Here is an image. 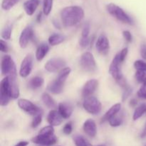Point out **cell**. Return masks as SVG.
I'll use <instances>...</instances> for the list:
<instances>
[{
    "instance_id": "20",
    "label": "cell",
    "mask_w": 146,
    "mask_h": 146,
    "mask_svg": "<svg viewBox=\"0 0 146 146\" xmlns=\"http://www.w3.org/2000/svg\"><path fill=\"white\" fill-rule=\"evenodd\" d=\"M64 86V83L56 79L49 83V84L47 86V90L53 94H59L63 91Z\"/></svg>"
},
{
    "instance_id": "46",
    "label": "cell",
    "mask_w": 146,
    "mask_h": 146,
    "mask_svg": "<svg viewBox=\"0 0 146 146\" xmlns=\"http://www.w3.org/2000/svg\"><path fill=\"white\" fill-rule=\"evenodd\" d=\"M29 145V142L27 141H20L14 146H27Z\"/></svg>"
},
{
    "instance_id": "33",
    "label": "cell",
    "mask_w": 146,
    "mask_h": 146,
    "mask_svg": "<svg viewBox=\"0 0 146 146\" xmlns=\"http://www.w3.org/2000/svg\"><path fill=\"white\" fill-rule=\"evenodd\" d=\"M38 135H45V136H49V135H54V127L51 126V125H48V126L44 127L39 131Z\"/></svg>"
},
{
    "instance_id": "40",
    "label": "cell",
    "mask_w": 146,
    "mask_h": 146,
    "mask_svg": "<svg viewBox=\"0 0 146 146\" xmlns=\"http://www.w3.org/2000/svg\"><path fill=\"white\" fill-rule=\"evenodd\" d=\"M128 48H123L119 53H118V56H119L120 60H121V61L122 63L125 61V58H126L127 55H128Z\"/></svg>"
},
{
    "instance_id": "19",
    "label": "cell",
    "mask_w": 146,
    "mask_h": 146,
    "mask_svg": "<svg viewBox=\"0 0 146 146\" xmlns=\"http://www.w3.org/2000/svg\"><path fill=\"white\" fill-rule=\"evenodd\" d=\"M39 5V0H27L24 3V9L26 14L31 16L34 14Z\"/></svg>"
},
{
    "instance_id": "29",
    "label": "cell",
    "mask_w": 146,
    "mask_h": 146,
    "mask_svg": "<svg viewBox=\"0 0 146 146\" xmlns=\"http://www.w3.org/2000/svg\"><path fill=\"white\" fill-rule=\"evenodd\" d=\"M74 141L76 146H91L90 143L82 135H75Z\"/></svg>"
},
{
    "instance_id": "8",
    "label": "cell",
    "mask_w": 146,
    "mask_h": 146,
    "mask_svg": "<svg viewBox=\"0 0 146 146\" xmlns=\"http://www.w3.org/2000/svg\"><path fill=\"white\" fill-rule=\"evenodd\" d=\"M9 87V94L11 98L17 99L20 95L19 88L17 81V68H14L8 76Z\"/></svg>"
},
{
    "instance_id": "13",
    "label": "cell",
    "mask_w": 146,
    "mask_h": 146,
    "mask_svg": "<svg viewBox=\"0 0 146 146\" xmlns=\"http://www.w3.org/2000/svg\"><path fill=\"white\" fill-rule=\"evenodd\" d=\"M33 143L38 145L51 146L57 142L56 137L54 135H49V136H45V135H38L31 139Z\"/></svg>"
},
{
    "instance_id": "3",
    "label": "cell",
    "mask_w": 146,
    "mask_h": 146,
    "mask_svg": "<svg viewBox=\"0 0 146 146\" xmlns=\"http://www.w3.org/2000/svg\"><path fill=\"white\" fill-rule=\"evenodd\" d=\"M83 107L89 113L97 115L101 111L102 105L98 98L91 96L85 98L83 102Z\"/></svg>"
},
{
    "instance_id": "9",
    "label": "cell",
    "mask_w": 146,
    "mask_h": 146,
    "mask_svg": "<svg viewBox=\"0 0 146 146\" xmlns=\"http://www.w3.org/2000/svg\"><path fill=\"white\" fill-rule=\"evenodd\" d=\"M11 98L9 94V87L8 77L1 80L0 83V105L1 106H6L9 104Z\"/></svg>"
},
{
    "instance_id": "32",
    "label": "cell",
    "mask_w": 146,
    "mask_h": 146,
    "mask_svg": "<svg viewBox=\"0 0 146 146\" xmlns=\"http://www.w3.org/2000/svg\"><path fill=\"white\" fill-rule=\"evenodd\" d=\"M11 32H12V26L7 25L1 31V37L6 40L10 39L11 36Z\"/></svg>"
},
{
    "instance_id": "11",
    "label": "cell",
    "mask_w": 146,
    "mask_h": 146,
    "mask_svg": "<svg viewBox=\"0 0 146 146\" xmlns=\"http://www.w3.org/2000/svg\"><path fill=\"white\" fill-rule=\"evenodd\" d=\"M15 68V64L9 55H5L2 57L1 62V73L2 75L8 76Z\"/></svg>"
},
{
    "instance_id": "22",
    "label": "cell",
    "mask_w": 146,
    "mask_h": 146,
    "mask_svg": "<svg viewBox=\"0 0 146 146\" xmlns=\"http://www.w3.org/2000/svg\"><path fill=\"white\" fill-rule=\"evenodd\" d=\"M49 51V46L46 44H41L37 48L36 51V58L38 61H42Z\"/></svg>"
},
{
    "instance_id": "34",
    "label": "cell",
    "mask_w": 146,
    "mask_h": 146,
    "mask_svg": "<svg viewBox=\"0 0 146 146\" xmlns=\"http://www.w3.org/2000/svg\"><path fill=\"white\" fill-rule=\"evenodd\" d=\"M135 79L137 81L141 84H144L146 82V71H137L135 74Z\"/></svg>"
},
{
    "instance_id": "43",
    "label": "cell",
    "mask_w": 146,
    "mask_h": 146,
    "mask_svg": "<svg viewBox=\"0 0 146 146\" xmlns=\"http://www.w3.org/2000/svg\"><path fill=\"white\" fill-rule=\"evenodd\" d=\"M123 36L124 38L125 39V41L128 43L132 42L133 41V36L131 34V33L129 31H123Z\"/></svg>"
},
{
    "instance_id": "5",
    "label": "cell",
    "mask_w": 146,
    "mask_h": 146,
    "mask_svg": "<svg viewBox=\"0 0 146 146\" xmlns=\"http://www.w3.org/2000/svg\"><path fill=\"white\" fill-rule=\"evenodd\" d=\"M121 64H122V62L120 60L119 56L117 54L113 58V59L109 67V74L118 82L123 79V76L122 71H121Z\"/></svg>"
},
{
    "instance_id": "28",
    "label": "cell",
    "mask_w": 146,
    "mask_h": 146,
    "mask_svg": "<svg viewBox=\"0 0 146 146\" xmlns=\"http://www.w3.org/2000/svg\"><path fill=\"white\" fill-rule=\"evenodd\" d=\"M71 68H69V67H65V68H64L63 69H61V71H59L58 77L56 78V79L58 80L59 81H61V82L65 84L67 78H68V76H69V74H71Z\"/></svg>"
},
{
    "instance_id": "37",
    "label": "cell",
    "mask_w": 146,
    "mask_h": 146,
    "mask_svg": "<svg viewBox=\"0 0 146 146\" xmlns=\"http://www.w3.org/2000/svg\"><path fill=\"white\" fill-rule=\"evenodd\" d=\"M90 34V24L88 23L84 24L81 31V38H88Z\"/></svg>"
},
{
    "instance_id": "44",
    "label": "cell",
    "mask_w": 146,
    "mask_h": 146,
    "mask_svg": "<svg viewBox=\"0 0 146 146\" xmlns=\"http://www.w3.org/2000/svg\"><path fill=\"white\" fill-rule=\"evenodd\" d=\"M8 46H7L6 41H4L3 39H1L0 41V51L1 52L6 53L8 51Z\"/></svg>"
},
{
    "instance_id": "23",
    "label": "cell",
    "mask_w": 146,
    "mask_h": 146,
    "mask_svg": "<svg viewBox=\"0 0 146 146\" xmlns=\"http://www.w3.org/2000/svg\"><path fill=\"white\" fill-rule=\"evenodd\" d=\"M44 83V80L42 77L41 76H34L31 78L29 82V86L30 88L33 90L38 89V88H41L43 86Z\"/></svg>"
},
{
    "instance_id": "25",
    "label": "cell",
    "mask_w": 146,
    "mask_h": 146,
    "mask_svg": "<svg viewBox=\"0 0 146 146\" xmlns=\"http://www.w3.org/2000/svg\"><path fill=\"white\" fill-rule=\"evenodd\" d=\"M146 113V103L141 104L138 106L135 109V111L133 113V121H137L140 118L143 116Z\"/></svg>"
},
{
    "instance_id": "6",
    "label": "cell",
    "mask_w": 146,
    "mask_h": 146,
    "mask_svg": "<svg viewBox=\"0 0 146 146\" xmlns=\"http://www.w3.org/2000/svg\"><path fill=\"white\" fill-rule=\"evenodd\" d=\"M66 61L62 58L59 57H54L51 58L46 63L44 68L46 71L50 73H56L58 71H61L65 68Z\"/></svg>"
},
{
    "instance_id": "30",
    "label": "cell",
    "mask_w": 146,
    "mask_h": 146,
    "mask_svg": "<svg viewBox=\"0 0 146 146\" xmlns=\"http://www.w3.org/2000/svg\"><path fill=\"white\" fill-rule=\"evenodd\" d=\"M19 0H2L1 2V8L4 10L8 11L14 7Z\"/></svg>"
},
{
    "instance_id": "14",
    "label": "cell",
    "mask_w": 146,
    "mask_h": 146,
    "mask_svg": "<svg viewBox=\"0 0 146 146\" xmlns=\"http://www.w3.org/2000/svg\"><path fill=\"white\" fill-rule=\"evenodd\" d=\"M33 36V29L31 27H27L21 31L19 36V46L21 48H25Z\"/></svg>"
},
{
    "instance_id": "18",
    "label": "cell",
    "mask_w": 146,
    "mask_h": 146,
    "mask_svg": "<svg viewBox=\"0 0 146 146\" xmlns=\"http://www.w3.org/2000/svg\"><path fill=\"white\" fill-rule=\"evenodd\" d=\"M58 111L59 113L61 114L63 118H68L71 117L72 115L73 111H74V108L73 106L71 104L68 103H61L59 104L58 107Z\"/></svg>"
},
{
    "instance_id": "35",
    "label": "cell",
    "mask_w": 146,
    "mask_h": 146,
    "mask_svg": "<svg viewBox=\"0 0 146 146\" xmlns=\"http://www.w3.org/2000/svg\"><path fill=\"white\" fill-rule=\"evenodd\" d=\"M134 67L137 71H146V62L143 60H137L134 62Z\"/></svg>"
},
{
    "instance_id": "24",
    "label": "cell",
    "mask_w": 146,
    "mask_h": 146,
    "mask_svg": "<svg viewBox=\"0 0 146 146\" xmlns=\"http://www.w3.org/2000/svg\"><path fill=\"white\" fill-rule=\"evenodd\" d=\"M65 39L64 36L60 34H53L48 38V44L51 46H56L61 44Z\"/></svg>"
},
{
    "instance_id": "7",
    "label": "cell",
    "mask_w": 146,
    "mask_h": 146,
    "mask_svg": "<svg viewBox=\"0 0 146 146\" xmlns=\"http://www.w3.org/2000/svg\"><path fill=\"white\" fill-rule=\"evenodd\" d=\"M19 107L21 108V110L24 111V112L27 113L28 114L31 115H36L38 114L41 113V110L38 108V106L33 104L31 101H29L27 99H24V98H21V99L18 100Z\"/></svg>"
},
{
    "instance_id": "12",
    "label": "cell",
    "mask_w": 146,
    "mask_h": 146,
    "mask_svg": "<svg viewBox=\"0 0 146 146\" xmlns=\"http://www.w3.org/2000/svg\"><path fill=\"white\" fill-rule=\"evenodd\" d=\"M96 48L100 54L106 55L108 53L110 49V43L108 37L104 34H101L97 38L96 43Z\"/></svg>"
},
{
    "instance_id": "26",
    "label": "cell",
    "mask_w": 146,
    "mask_h": 146,
    "mask_svg": "<svg viewBox=\"0 0 146 146\" xmlns=\"http://www.w3.org/2000/svg\"><path fill=\"white\" fill-rule=\"evenodd\" d=\"M41 99H42L44 105L48 108H53L56 106L55 101L53 99V98L49 94H46V93L43 94L42 96H41Z\"/></svg>"
},
{
    "instance_id": "50",
    "label": "cell",
    "mask_w": 146,
    "mask_h": 146,
    "mask_svg": "<svg viewBox=\"0 0 146 146\" xmlns=\"http://www.w3.org/2000/svg\"><path fill=\"white\" fill-rule=\"evenodd\" d=\"M99 146H105V145H99Z\"/></svg>"
},
{
    "instance_id": "2",
    "label": "cell",
    "mask_w": 146,
    "mask_h": 146,
    "mask_svg": "<svg viewBox=\"0 0 146 146\" xmlns=\"http://www.w3.org/2000/svg\"><path fill=\"white\" fill-rule=\"evenodd\" d=\"M106 9L108 12L115 17L116 19L124 24H129V25H133L134 21L121 7L118 6L117 4H113V3H110L107 4Z\"/></svg>"
},
{
    "instance_id": "31",
    "label": "cell",
    "mask_w": 146,
    "mask_h": 146,
    "mask_svg": "<svg viewBox=\"0 0 146 146\" xmlns=\"http://www.w3.org/2000/svg\"><path fill=\"white\" fill-rule=\"evenodd\" d=\"M53 7V0H44L43 3V12L44 15L48 16L51 13Z\"/></svg>"
},
{
    "instance_id": "27",
    "label": "cell",
    "mask_w": 146,
    "mask_h": 146,
    "mask_svg": "<svg viewBox=\"0 0 146 146\" xmlns=\"http://www.w3.org/2000/svg\"><path fill=\"white\" fill-rule=\"evenodd\" d=\"M123 122V114L120 113H117L108 121L110 125L112 127L120 126L122 125Z\"/></svg>"
},
{
    "instance_id": "39",
    "label": "cell",
    "mask_w": 146,
    "mask_h": 146,
    "mask_svg": "<svg viewBox=\"0 0 146 146\" xmlns=\"http://www.w3.org/2000/svg\"><path fill=\"white\" fill-rule=\"evenodd\" d=\"M73 131V125L71 122L67 123L65 125H64V128H63V132L66 135H70L72 133Z\"/></svg>"
},
{
    "instance_id": "10",
    "label": "cell",
    "mask_w": 146,
    "mask_h": 146,
    "mask_svg": "<svg viewBox=\"0 0 146 146\" xmlns=\"http://www.w3.org/2000/svg\"><path fill=\"white\" fill-rule=\"evenodd\" d=\"M33 68V58L31 55H27L21 61L19 68V75L22 78H27L31 74Z\"/></svg>"
},
{
    "instance_id": "48",
    "label": "cell",
    "mask_w": 146,
    "mask_h": 146,
    "mask_svg": "<svg viewBox=\"0 0 146 146\" xmlns=\"http://www.w3.org/2000/svg\"><path fill=\"white\" fill-rule=\"evenodd\" d=\"M137 104H138V101H136V100L135 99H132L131 101V103H130V105L131 106H135L137 105Z\"/></svg>"
},
{
    "instance_id": "4",
    "label": "cell",
    "mask_w": 146,
    "mask_h": 146,
    "mask_svg": "<svg viewBox=\"0 0 146 146\" xmlns=\"http://www.w3.org/2000/svg\"><path fill=\"white\" fill-rule=\"evenodd\" d=\"M80 65L82 69L86 72H93L96 69V63L94 55L89 51H86L80 58Z\"/></svg>"
},
{
    "instance_id": "45",
    "label": "cell",
    "mask_w": 146,
    "mask_h": 146,
    "mask_svg": "<svg viewBox=\"0 0 146 146\" xmlns=\"http://www.w3.org/2000/svg\"><path fill=\"white\" fill-rule=\"evenodd\" d=\"M141 55L143 59L146 60V43H143L141 46Z\"/></svg>"
},
{
    "instance_id": "38",
    "label": "cell",
    "mask_w": 146,
    "mask_h": 146,
    "mask_svg": "<svg viewBox=\"0 0 146 146\" xmlns=\"http://www.w3.org/2000/svg\"><path fill=\"white\" fill-rule=\"evenodd\" d=\"M138 96L143 99L146 100V82L143 84L138 91Z\"/></svg>"
},
{
    "instance_id": "17",
    "label": "cell",
    "mask_w": 146,
    "mask_h": 146,
    "mask_svg": "<svg viewBox=\"0 0 146 146\" xmlns=\"http://www.w3.org/2000/svg\"><path fill=\"white\" fill-rule=\"evenodd\" d=\"M83 129L84 131L90 137L96 136L97 133V127L95 121L93 119H88L84 122L83 125Z\"/></svg>"
},
{
    "instance_id": "21",
    "label": "cell",
    "mask_w": 146,
    "mask_h": 146,
    "mask_svg": "<svg viewBox=\"0 0 146 146\" xmlns=\"http://www.w3.org/2000/svg\"><path fill=\"white\" fill-rule=\"evenodd\" d=\"M121 108V104L120 103L114 104L113 106L111 107L109 110L104 114V117L102 118V122H105V121H108L111 118L118 113Z\"/></svg>"
},
{
    "instance_id": "15",
    "label": "cell",
    "mask_w": 146,
    "mask_h": 146,
    "mask_svg": "<svg viewBox=\"0 0 146 146\" xmlns=\"http://www.w3.org/2000/svg\"><path fill=\"white\" fill-rule=\"evenodd\" d=\"M98 81L96 79L88 80L85 84L82 89V96L84 98L91 96L96 88H98Z\"/></svg>"
},
{
    "instance_id": "42",
    "label": "cell",
    "mask_w": 146,
    "mask_h": 146,
    "mask_svg": "<svg viewBox=\"0 0 146 146\" xmlns=\"http://www.w3.org/2000/svg\"><path fill=\"white\" fill-rule=\"evenodd\" d=\"M90 42H91V39L90 38H81L79 40V44L82 48H86L89 45Z\"/></svg>"
},
{
    "instance_id": "36",
    "label": "cell",
    "mask_w": 146,
    "mask_h": 146,
    "mask_svg": "<svg viewBox=\"0 0 146 146\" xmlns=\"http://www.w3.org/2000/svg\"><path fill=\"white\" fill-rule=\"evenodd\" d=\"M41 121H42V115H41V113L35 115L32 122H31V127L34 128H37L41 124Z\"/></svg>"
},
{
    "instance_id": "47",
    "label": "cell",
    "mask_w": 146,
    "mask_h": 146,
    "mask_svg": "<svg viewBox=\"0 0 146 146\" xmlns=\"http://www.w3.org/2000/svg\"><path fill=\"white\" fill-rule=\"evenodd\" d=\"M141 138H145L146 137V123L145 125V127H144L142 133H141Z\"/></svg>"
},
{
    "instance_id": "49",
    "label": "cell",
    "mask_w": 146,
    "mask_h": 146,
    "mask_svg": "<svg viewBox=\"0 0 146 146\" xmlns=\"http://www.w3.org/2000/svg\"><path fill=\"white\" fill-rule=\"evenodd\" d=\"M39 146H46V145H40Z\"/></svg>"
},
{
    "instance_id": "16",
    "label": "cell",
    "mask_w": 146,
    "mask_h": 146,
    "mask_svg": "<svg viewBox=\"0 0 146 146\" xmlns=\"http://www.w3.org/2000/svg\"><path fill=\"white\" fill-rule=\"evenodd\" d=\"M47 121L51 126H58L63 121V117L59 113L58 111L51 110L47 116Z\"/></svg>"
},
{
    "instance_id": "41",
    "label": "cell",
    "mask_w": 146,
    "mask_h": 146,
    "mask_svg": "<svg viewBox=\"0 0 146 146\" xmlns=\"http://www.w3.org/2000/svg\"><path fill=\"white\" fill-rule=\"evenodd\" d=\"M124 88H125V90H124L123 94V96H122L123 101H125V100L130 96L131 93H132V89H131L129 86H125Z\"/></svg>"
},
{
    "instance_id": "1",
    "label": "cell",
    "mask_w": 146,
    "mask_h": 146,
    "mask_svg": "<svg viewBox=\"0 0 146 146\" xmlns=\"http://www.w3.org/2000/svg\"><path fill=\"white\" fill-rule=\"evenodd\" d=\"M84 17V11L79 6H69L61 11V19L66 27H71L78 24Z\"/></svg>"
}]
</instances>
